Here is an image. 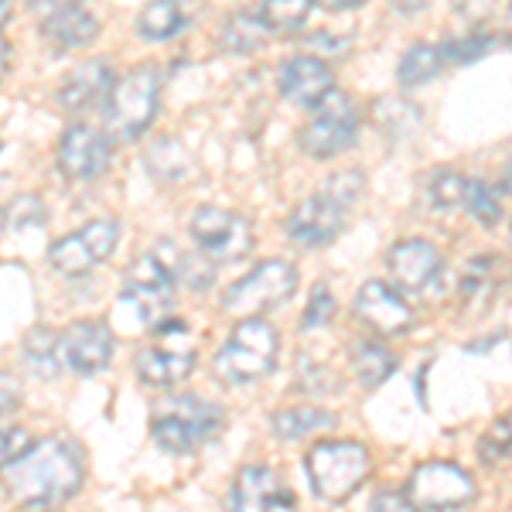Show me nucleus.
Returning <instances> with one entry per match:
<instances>
[{
    "mask_svg": "<svg viewBox=\"0 0 512 512\" xmlns=\"http://www.w3.org/2000/svg\"><path fill=\"white\" fill-rule=\"evenodd\" d=\"M86 478L82 448L65 437H41L4 465V489L21 509H55L76 499Z\"/></svg>",
    "mask_w": 512,
    "mask_h": 512,
    "instance_id": "1",
    "label": "nucleus"
},
{
    "mask_svg": "<svg viewBox=\"0 0 512 512\" xmlns=\"http://www.w3.org/2000/svg\"><path fill=\"white\" fill-rule=\"evenodd\" d=\"M226 427V410L195 393L164 396L151 410V437L168 454H192L216 441Z\"/></svg>",
    "mask_w": 512,
    "mask_h": 512,
    "instance_id": "2",
    "label": "nucleus"
},
{
    "mask_svg": "<svg viewBox=\"0 0 512 512\" xmlns=\"http://www.w3.org/2000/svg\"><path fill=\"white\" fill-rule=\"evenodd\" d=\"M280 355V335L263 315L239 318L233 332L226 335V342L219 345L212 369L222 383L229 386H250L267 379L277 369Z\"/></svg>",
    "mask_w": 512,
    "mask_h": 512,
    "instance_id": "3",
    "label": "nucleus"
},
{
    "mask_svg": "<svg viewBox=\"0 0 512 512\" xmlns=\"http://www.w3.org/2000/svg\"><path fill=\"white\" fill-rule=\"evenodd\" d=\"M304 472H308L311 492L325 502H349L362 482L373 472V454L362 441H315L304 454Z\"/></svg>",
    "mask_w": 512,
    "mask_h": 512,
    "instance_id": "4",
    "label": "nucleus"
},
{
    "mask_svg": "<svg viewBox=\"0 0 512 512\" xmlns=\"http://www.w3.org/2000/svg\"><path fill=\"white\" fill-rule=\"evenodd\" d=\"M198 342L195 332L181 315H168L147 332V342L134 355V373L144 386L168 390L195 369Z\"/></svg>",
    "mask_w": 512,
    "mask_h": 512,
    "instance_id": "5",
    "label": "nucleus"
},
{
    "mask_svg": "<svg viewBox=\"0 0 512 512\" xmlns=\"http://www.w3.org/2000/svg\"><path fill=\"white\" fill-rule=\"evenodd\" d=\"M178 277L168 263H161L154 253H144L123 270L117 308L130 318L134 328L151 332L158 321L171 315V304H175Z\"/></svg>",
    "mask_w": 512,
    "mask_h": 512,
    "instance_id": "6",
    "label": "nucleus"
},
{
    "mask_svg": "<svg viewBox=\"0 0 512 512\" xmlns=\"http://www.w3.org/2000/svg\"><path fill=\"white\" fill-rule=\"evenodd\" d=\"M161 106V69L140 62L123 79L113 82L106 99V130L117 140H137L158 117Z\"/></svg>",
    "mask_w": 512,
    "mask_h": 512,
    "instance_id": "7",
    "label": "nucleus"
},
{
    "mask_svg": "<svg viewBox=\"0 0 512 512\" xmlns=\"http://www.w3.org/2000/svg\"><path fill=\"white\" fill-rule=\"evenodd\" d=\"M297 267L291 260H263L256 263L250 274H243L239 280L222 291V311L233 318H253V315H267V311L280 308L284 301H291L297 291Z\"/></svg>",
    "mask_w": 512,
    "mask_h": 512,
    "instance_id": "8",
    "label": "nucleus"
},
{
    "mask_svg": "<svg viewBox=\"0 0 512 512\" xmlns=\"http://www.w3.org/2000/svg\"><path fill=\"white\" fill-rule=\"evenodd\" d=\"M359 110H355L349 93L332 89L318 106H311V117L304 120V127L297 130V144L308 158L315 161H332L335 154H342L345 147L355 144L359 137Z\"/></svg>",
    "mask_w": 512,
    "mask_h": 512,
    "instance_id": "9",
    "label": "nucleus"
},
{
    "mask_svg": "<svg viewBox=\"0 0 512 512\" xmlns=\"http://www.w3.org/2000/svg\"><path fill=\"white\" fill-rule=\"evenodd\" d=\"M188 233L198 253H205L212 263H236L253 250V222L243 212L222 209V205H198Z\"/></svg>",
    "mask_w": 512,
    "mask_h": 512,
    "instance_id": "10",
    "label": "nucleus"
},
{
    "mask_svg": "<svg viewBox=\"0 0 512 512\" xmlns=\"http://www.w3.org/2000/svg\"><path fill=\"white\" fill-rule=\"evenodd\" d=\"M120 243L117 219H89L86 226L72 229L48 246V263L62 277H86L99 263L110 260V253Z\"/></svg>",
    "mask_w": 512,
    "mask_h": 512,
    "instance_id": "11",
    "label": "nucleus"
},
{
    "mask_svg": "<svg viewBox=\"0 0 512 512\" xmlns=\"http://www.w3.org/2000/svg\"><path fill=\"white\" fill-rule=\"evenodd\" d=\"M407 495L414 509H461L475 499V482L451 461H420L410 472Z\"/></svg>",
    "mask_w": 512,
    "mask_h": 512,
    "instance_id": "12",
    "label": "nucleus"
},
{
    "mask_svg": "<svg viewBox=\"0 0 512 512\" xmlns=\"http://www.w3.org/2000/svg\"><path fill=\"white\" fill-rule=\"evenodd\" d=\"M117 338H113L110 325L99 318H82L72 321L59 332V362L62 373L76 376H96L110 366Z\"/></svg>",
    "mask_w": 512,
    "mask_h": 512,
    "instance_id": "13",
    "label": "nucleus"
},
{
    "mask_svg": "<svg viewBox=\"0 0 512 512\" xmlns=\"http://www.w3.org/2000/svg\"><path fill=\"white\" fill-rule=\"evenodd\" d=\"M345 209H349V205L328 192V188L318 195L301 198L284 222L287 239L304 246V250H321V246L335 243V236L345 229Z\"/></svg>",
    "mask_w": 512,
    "mask_h": 512,
    "instance_id": "14",
    "label": "nucleus"
},
{
    "mask_svg": "<svg viewBox=\"0 0 512 512\" xmlns=\"http://www.w3.org/2000/svg\"><path fill=\"white\" fill-rule=\"evenodd\" d=\"M352 315L379 338H400L414 328V308L407 304V294L383 280H366L355 291Z\"/></svg>",
    "mask_w": 512,
    "mask_h": 512,
    "instance_id": "15",
    "label": "nucleus"
},
{
    "mask_svg": "<svg viewBox=\"0 0 512 512\" xmlns=\"http://www.w3.org/2000/svg\"><path fill=\"white\" fill-rule=\"evenodd\" d=\"M441 267H444V256L431 239L410 236L386 250V274H390V284L407 297L431 291L434 280L441 277Z\"/></svg>",
    "mask_w": 512,
    "mask_h": 512,
    "instance_id": "16",
    "label": "nucleus"
},
{
    "mask_svg": "<svg viewBox=\"0 0 512 512\" xmlns=\"http://www.w3.org/2000/svg\"><path fill=\"white\" fill-rule=\"evenodd\" d=\"M113 147L106 130L89 127V123H69L59 137V147H55V161H59V171L69 181H93L110 168Z\"/></svg>",
    "mask_w": 512,
    "mask_h": 512,
    "instance_id": "17",
    "label": "nucleus"
},
{
    "mask_svg": "<svg viewBox=\"0 0 512 512\" xmlns=\"http://www.w3.org/2000/svg\"><path fill=\"white\" fill-rule=\"evenodd\" d=\"M229 506L256 512V509H294L291 485L280 478L277 468L270 465H243L229 489Z\"/></svg>",
    "mask_w": 512,
    "mask_h": 512,
    "instance_id": "18",
    "label": "nucleus"
},
{
    "mask_svg": "<svg viewBox=\"0 0 512 512\" xmlns=\"http://www.w3.org/2000/svg\"><path fill=\"white\" fill-rule=\"evenodd\" d=\"M277 86L284 99L311 110V106H318L335 89V72L321 55H294V59L280 65Z\"/></svg>",
    "mask_w": 512,
    "mask_h": 512,
    "instance_id": "19",
    "label": "nucleus"
},
{
    "mask_svg": "<svg viewBox=\"0 0 512 512\" xmlns=\"http://www.w3.org/2000/svg\"><path fill=\"white\" fill-rule=\"evenodd\" d=\"M41 35L55 52H72V48L93 45L99 35V21L82 0H62V4L48 7L41 18Z\"/></svg>",
    "mask_w": 512,
    "mask_h": 512,
    "instance_id": "20",
    "label": "nucleus"
},
{
    "mask_svg": "<svg viewBox=\"0 0 512 512\" xmlns=\"http://www.w3.org/2000/svg\"><path fill=\"white\" fill-rule=\"evenodd\" d=\"M110 89H113L110 62H106V59H89V62L76 65V69L62 79L55 99H59V110L76 117V113L93 110L96 103H106V99H110Z\"/></svg>",
    "mask_w": 512,
    "mask_h": 512,
    "instance_id": "21",
    "label": "nucleus"
},
{
    "mask_svg": "<svg viewBox=\"0 0 512 512\" xmlns=\"http://www.w3.org/2000/svg\"><path fill=\"white\" fill-rule=\"evenodd\" d=\"M369 120L383 137H390L393 144H403V140L417 137L420 127H424V113H420L417 103L410 99H396V96H379L373 106H369Z\"/></svg>",
    "mask_w": 512,
    "mask_h": 512,
    "instance_id": "22",
    "label": "nucleus"
},
{
    "mask_svg": "<svg viewBox=\"0 0 512 512\" xmlns=\"http://www.w3.org/2000/svg\"><path fill=\"white\" fill-rule=\"evenodd\" d=\"M349 369L366 390H376L396 369V352L390 345H383L379 338H359L349 349Z\"/></svg>",
    "mask_w": 512,
    "mask_h": 512,
    "instance_id": "23",
    "label": "nucleus"
},
{
    "mask_svg": "<svg viewBox=\"0 0 512 512\" xmlns=\"http://www.w3.org/2000/svg\"><path fill=\"white\" fill-rule=\"evenodd\" d=\"M444 48L441 45H431V41H414V45L403 52L400 65H396V82L403 89H417V86H427L434 82L437 76L444 72Z\"/></svg>",
    "mask_w": 512,
    "mask_h": 512,
    "instance_id": "24",
    "label": "nucleus"
},
{
    "mask_svg": "<svg viewBox=\"0 0 512 512\" xmlns=\"http://www.w3.org/2000/svg\"><path fill=\"white\" fill-rule=\"evenodd\" d=\"M332 424H335V414H328L325 407H315V403L284 407L270 417V431H274L280 441H301V437H311Z\"/></svg>",
    "mask_w": 512,
    "mask_h": 512,
    "instance_id": "25",
    "label": "nucleus"
},
{
    "mask_svg": "<svg viewBox=\"0 0 512 512\" xmlns=\"http://www.w3.org/2000/svg\"><path fill=\"white\" fill-rule=\"evenodd\" d=\"M267 31L270 28H267V21L260 18V11H236L222 21L219 45L236 55L256 52V48H263V41H267Z\"/></svg>",
    "mask_w": 512,
    "mask_h": 512,
    "instance_id": "26",
    "label": "nucleus"
},
{
    "mask_svg": "<svg viewBox=\"0 0 512 512\" xmlns=\"http://www.w3.org/2000/svg\"><path fill=\"white\" fill-rule=\"evenodd\" d=\"M24 362L35 376H45V379H55L62 373V362H59V332L52 328H31L24 335Z\"/></svg>",
    "mask_w": 512,
    "mask_h": 512,
    "instance_id": "27",
    "label": "nucleus"
},
{
    "mask_svg": "<svg viewBox=\"0 0 512 512\" xmlns=\"http://www.w3.org/2000/svg\"><path fill=\"white\" fill-rule=\"evenodd\" d=\"M181 28H185V11L178 0H151L137 18V31L147 41H168Z\"/></svg>",
    "mask_w": 512,
    "mask_h": 512,
    "instance_id": "28",
    "label": "nucleus"
},
{
    "mask_svg": "<svg viewBox=\"0 0 512 512\" xmlns=\"http://www.w3.org/2000/svg\"><path fill=\"white\" fill-rule=\"evenodd\" d=\"M478 458H482V465L495 468V472L512 468V414L495 417L485 427V434L478 437Z\"/></svg>",
    "mask_w": 512,
    "mask_h": 512,
    "instance_id": "29",
    "label": "nucleus"
},
{
    "mask_svg": "<svg viewBox=\"0 0 512 512\" xmlns=\"http://www.w3.org/2000/svg\"><path fill=\"white\" fill-rule=\"evenodd\" d=\"M427 192V205L434 212H451L458 205H465V192H468V178L461 171H451V168H437L424 185Z\"/></svg>",
    "mask_w": 512,
    "mask_h": 512,
    "instance_id": "30",
    "label": "nucleus"
},
{
    "mask_svg": "<svg viewBox=\"0 0 512 512\" xmlns=\"http://www.w3.org/2000/svg\"><path fill=\"white\" fill-rule=\"evenodd\" d=\"M311 4H315V0H260L256 11H260V18L267 21L270 31L291 35V31H301L304 24H308Z\"/></svg>",
    "mask_w": 512,
    "mask_h": 512,
    "instance_id": "31",
    "label": "nucleus"
},
{
    "mask_svg": "<svg viewBox=\"0 0 512 512\" xmlns=\"http://www.w3.org/2000/svg\"><path fill=\"white\" fill-rule=\"evenodd\" d=\"M465 212L478 222V226H485V229L499 226V219H502V198H499V188H492L489 181L468 178Z\"/></svg>",
    "mask_w": 512,
    "mask_h": 512,
    "instance_id": "32",
    "label": "nucleus"
},
{
    "mask_svg": "<svg viewBox=\"0 0 512 512\" xmlns=\"http://www.w3.org/2000/svg\"><path fill=\"white\" fill-rule=\"evenodd\" d=\"M495 294V256H475L468 260L465 274H461V301L465 304H478V297H489Z\"/></svg>",
    "mask_w": 512,
    "mask_h": 512,
    "instance_id": "33",
    "label": "nucleus"
},
{
    "mask_svg": "<svg viewBox=\"0 0 512 512\" xmlns=\"http://www.w3.org/2000/svg\"><path fill=\"white\" fill-rule=\"evenodd\" d=\"M216 267L219 263H212L205 253H178V267H175V277L178 284H185L188 291H205V287H212V280H216Z\"/></svg>",
    "mask_w": 512,
    "mask_h": 512,
    "instance_id": "34",
    "label": "nucleus"
},
{
    "mask_svg": "<svg viewBox=\"0 0 512 512\" xmlns=\"http://www.w3.org/2000/svg\"><path fill=\"white\" fill-rule=\"evenodd\" d=\"M441 48H444V59H448V65H468V62H475V59H482V55L492 52L495 35H489V31H472V35L454 38Z\"/></svg>",
    "mask_w": 512,
    "mask_h": 512,
    "instance_id": "35",
    "label": "nucleus"
},
{
    "mask_svg": "<svg viewBox=\"0 0 512 512\" xmlns=\"http://www.w3.org/2000/svg\"><path fill=\"white\" fill-rule=\"evenodd\" d=\"M48 212H45V202L38 195H18L14 202H7L4 209V229H24V226H45Z\"/></svg>",
    "mask_w": 512,
    "mask_h": 512,
    "instance_id": "36",
    "label": "nucleus"
},
{
    "mask_svg": "<svg viewBox=\"0 0 512 512\" xmlns=\"http://www.w3.org/2000/svg\"><path fill=\"white\" fill-rule=\"evenodd\" d=\"M335 294L328 291V284H318L315 291H311L308 297V308H304V315H301V328L304 332H318V328H325L328 321L335 318Z\"/></svg>",
    "mask_w": 512,
    "mask_h": 512,
    "instance_id": "37",
    "label": "nucleus"
},
{
    "mask_svg": "<svg viewBox=\"0 0 512 512\" xmlns=\"http://www.w3.org/2000/svg\"><path fill=\"white\" fill-rule=\"evenodd\" d=\"M362 188H366V181H362V171H342V175L328 178V192L342 198L345 205H352L355 198L362 195Z\"/></svg>",
    "mask_w": 512,
    "mask_h": 512,
    "instance_id": "38",
    "label": "nucleus"
},
{
    "mask_svg": "<svg viewBox=\"0 0 512 512\" xmlns=\"http://www.w3.org/2000/svg\"><path fill=\"white\" fill-rule=\"evenodd\" d=\"M31 444H35V437L24 431V427H18V424L11 427V424H7L4 427V465H7V461H14V458H21V454L28 451Z\"/></svg>",
    "mask_w": 512,
    "mask_h": 512,
    "instance_id": "39",
    "label": "nucleus"
},
{
    "mask_svg": "<svg viewBox=\"0 0 512 512\" xmlns=\"http://www.w3.org/2000/svg\"><path fill=\"white\" fill-rule=\"evenodd\" d=\"M369 509H379V512H390V509H414V502H410L407 489L403 492H376L373 502H369Z\"/></svg>",
    "mask_w": 512,
    "mask_h": 512,
    "instance_id": "40",
    "label": "nucleus"
},
{
    "mask_svg": "<svg viewBox=\"0 0 512 512\" xmlns=\"http://www.w3.org/2000/svg\"><path fill=\"white\" fill-rule=\"evenodd\" d=\"M18 383L11 379V373H4V417H11V410H18Z\"/></svg>",
    "mask_w": 512,
    "mask_h": 512,
    "instance_id": "41",
    "label": "nucleus"
},
{
    "mask_svg": "<svg viewBox=\"0 0 512 512\" xmlns=\"http://www.w3.org/2000/svg\"><path fill=\"white\" fill-rule=\"evenodd\" d=\"M318 7H325V11H355V7H362L366 0H315Z\"/></svg>",
    "mask_w": 512,
    "mask_h": 512,
    "instance_id": "42",
    "label": "nucleus"
},
{
    "mask_svg": "<svg viewBox=\"0 0 512 512\" xmlns=\"http://www.w3.org/2000/svg\"><path fill=\"white\" fill-rule=\"evenodd\" d=\"M393 4L400 7V11L410 14V11H424V7L431 4V0H393Z\"/></svg>",
    "mask_w": 512,
    "mask_h": 512,
    "instance_id": "43",
    "label": "nucleus"
},
{
    "mask_svg": "<svg viewBox=\"0 0 512 512\" xmlns=\"http://www.w3.org/2000/svg\"><path fill=\"white\" fill-rule=\"evenodd\" d=\"M499 192H506V195H512V161L502 168V181H499Z\"/></svg>",
    "mask_w": 512,
    "mask_h": 512,
    "instance_id": "44",
    "label": "nucleus"
},
{
    "mask_svg": "<svg viewBox=\"0 0 512 512\" xmlns=\"http://www.w3.org/2000/svg\"><path fill=\"white\" fill-rule=\"evenodd\" d=\"M506 38L512 41V4H509V14H506Z\"/></svg>",
    "mask_w": 512,
    "mask_h": 512,
    "instance_id": "45",
    "label": "nucleus"
},
{
    "mask_svg": "<svg viewBox=\"0 0 512 512\" xmlns=\"http://www.w3.org/2000/svg\"><path fill=\"white\" fill-rule=\"evenodd\" d=\"M509 243H512V233H509Z\"/></svg>",
    "mask_w": 512,
    "mask_h": 512,
    "instance_id": "46",
    "label": "nucleus"
}]
</instances>
